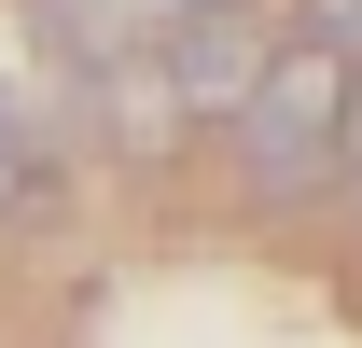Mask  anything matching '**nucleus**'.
Wrapping results in <instances>:
<instances>
[{
	"mask_svg": "<svg viewBox=\"0 0 362 348\" xmlns=\"http://www.w3.org/2000/svg\"><path fill=\"white\" fill-rule=\"evenodd\" d=\"M349 112H362V56L349 42H279L265 84L237 98V153L265 195H320L349 168Z\"/></svg>",
	"mask_w": 362,
	"mask_h": 348,
	"instance_id": "obj_1",
	"label": "nucleus"
},
{
	"mask_svg": "<svg viewBox=\"0 0 362 348\" xmlns=\"http://www.w3.org/2000/svg\"><path fill=\"white\" fill-rule=\"evenodd\" d=\"M265 28L237 14V0H195V14H168V42H153V84H168L181 126H237V98L265 84Z\"/></svg>",
	"mask_w": 362,
	"mask_h": 348,
	"instance_id": "obj_2",
	"label": "nucleus"
},
{
	"mask_svg": "<svg viewBox=\"0 0 362 348\" xmlns=\"http://www.w3.org/2000/svg\"><path fill=\"white\" fill-rule=\"evenodd\" d=\"M28 14H42L84 70H126V42H168V14H195V0H28Z\"/></svg>",
	"mask_w": 362,
	"mask_h": 348,
	"instance_id": "obj_3",
	"label": "nucleus"
},
{
	"mask_svg": "<svg viewBox=\"0 0 362 348\" xmlns=\"http://www.w3.org/2000/svg\"><path fill=\"white\" fill-rule=\"evenodd\" d=\"M56 209V153L42 139H0V223H42Z\"/></svg>",
	"mask_w": 362,
	"mask_h": 348,
	"instance_id": "obj_4",
	"label": "nucleus"
}]
</instances>
